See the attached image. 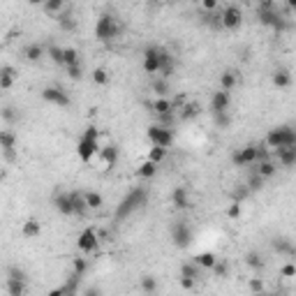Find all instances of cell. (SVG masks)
<instances>
[{
    "instance_id": "cell-28",
    "label": "cell",
    "mask_w": 296,
    "mask_h": 296,
    "mask_svg": "<svg viewBox=\"0 0 296 296\" xmlns=\"http://www.w3.org/2000/svg\"><path fill=\"white\" fill-rule=\"evenodd\" d=\"M56 19H58V26H61L63 30H65V33H74V30H76V19H74V16H72L70 12L58 14Z\"/></svg>"
},
{
    "instance_id": "cell-14",
    "label": "cell",
    "mask_w": 296,
    "mask_h": 296,
    "mask_svg": "<svg viewBox=\"0 0 296 296\" xmlns=\"http://www.w3.org/2000/svg\"><path fill=\"white\" fill-rule=\"evenodd\" d=\"M54 209L61 213V216H74L72 211V195L70 192H58L54 197Z\"/></svg>"
},
{
    "instance_id": "cell-51",
    "label": "cell",
    "mask_w": 296,
    "mask_h": 296,
    "mask_svg": "<svg viewBox=\"0 0 296 296\" xmlns=\"http://www.w3.org/2000/svg\"><path fill=\"white\" fill-rule=\"evenodd\" d=\"M0 76H9V79H16V76H19V72H16V68H12V65H0Z\"/></svg>"
},
{
    "instance_id": "cell-36",
    "label": "cell",
    "mask_w": 296,
    "mask_h": 296,
    "mask_svg": "<svg viewBox=\"0 0 296 296\" xmlns=\"http://www.w3.org/2000/svg\"><path fill=\"white\" fill-rule=\"evenodd\" d=\"M245 264H248V266H250L252 271H262V269H264V259H262V255H259V252H255V250L245 255Z\"/></svg>"
},
{
    "instance_id": "cell-45",
    "label": "cell",
    "mask_w": 296,
    "mask_h": 296,
    "mask_svg": "<svg viewBox=\"0 0 296 296\" xmlns=\"http://www.w3.org/2000/svg\"><path fill=\"white\" fill-rule=\"evenodd\" d=\"M142 290L146 292V294H155V290H157V280H155V276H144L142 278Z\"/></svg>"
},
{
    "instance_id": "cell-46",
    "label": "cell",
    "mask_w": 296,
    "mask_h": 296,
    "mask_svg": "<svg viewBox=\"0 0 296 296\" xmlns=\"http://www.w3.org/2000/svg\"><path fill=\"white\" fill-rule=\"evenodd\" d=\"M65 68H72V65H79V51L76 49H65Z\"/></svg>"
},
{
    "instance_id": "cell-15",
    "label": "cell",
    "mask_w": 296,
    "mask_h": 296,
    "mask_svg": "<svg viewBox=\"0 0 296 296\" xmlns=\"http://www.w3.org/2000/svg\"><path fill=\"white\" fill-rule=\"evenodd\" d=\"M171 204H174V209L178 211H188L192 204H190V192L183 185H178V188L171 192Z\"/></svg>"
},
{
    "instance_id": "cell-7",
    "label": "cell",
    "mask_w": 296,
    "mask_h": 296,
    "mask_svg": "<svg viewBox=\"0 0 296 296\" xmlns=\"http://www.w3.org/2000/svg\"><path fill=\"white\" fill-rule=\"evenodd\" d=\"M218 19H220V28H224V30H236V28H241V23H243V12L238 5H227L220 9Z\"/></svg>"
},
{
    "instance_id": "cell-58",
    "label": "cell",
    "mask_w": 296,
    "mask_h": 296,
    "mask_svg": "<svg viewBox=\"0 0 296 296\" xmlns=\"http://www.w3.org/2000/svg\"><path fill=\"white\" fill-rule=\"evenodd\" d=\"M2 153H5L7 162H16V148H12V150H2Z\"/></svg>"
},
{
    "instance_id": "cell-56",
    "label": "cell",
    "mask_w": 296,
    "mask_h": 296,
    "mask_svg": "<svg viewBox=\"0 0 296 296\" xmlns=\"http://www.w3.org/2000/svg\"><path fill=\"white\" fill-rule=\"evenodd\" d=\"M12 86H14V79H9V76H0V90H9Z\"/></svg>"
},
{
    "instance_id": "cell-22",
    "label": "cell",
    "mask_w": 296,
    "mask_h": 296,
    "mask_svg": "<svg viewBox=\"0 0 296 296\" xmlns=\"http://www.w3.org/2000/svg\"><path fill=\"white\" fill-rule=\"evenodd\" d=\"M271 79H273V86L276 88H290L292 86V72L287 68H278Z\"/></svg>"
},
{
    "instance_id": "cell-21",
    "label": "cell",
    "mask_w": 296,
    "mask_h": 296,
    "mask_svg": "<svg viewBox=\"0 0 296 296\" xmlns=\"http://www.w3.org/2000/svg\"><path fill=\"white\" fill-rule=\"evenodd\" d=\"M118 155H121V148L116 146V144H109V146L102 148V160L107 164L109 169L116 167V162H118Z\"/></svg>"
},
{
    "instance_id": "cell-17",
    "label": "cell",
    "mask_w": 296,
    "mask_h": 296,
    "mask_svg": "<svg viewBox=\"0 0 296 296\" xmlns=\"http://www.w3.org/2000/svg\"><path fill=\"white\" fill-rule=\"evenodd\" d=\"M174 70H176L174 56L169 54V51H164V49H162V51H160V74H162V79H167V81H169V76L174 74Z\"/></svg>"
},
{
    "instance_id": "cell-23",
    "label": "cell",
    "mask_w": 296,
    "mask_h": 296,
    "mask_svg": "<svg viewBox=\"0 0 296 296\" xmlns=\"http://www.w3.org/2000/svg\"><path fill=\"white\" fill-rule=\"evenodd\" d=\"M21 234H23V238H37V236L42 234V224L35 218H30V220L23 222V227H21Z\"/></svg>"
},
{
    "instance_id": "cell-57",
    "label": "cell",
    "mask_w": 296,
    "mask_h": 296,
    "mask_svg": "<svg viewBox=\"0 0 296 296\" xmlns=\"http://www.w3.org/2000/svg\"><path fill=\"white\" fill-rule=\"evenodd\" d=\"M204 9H206V12H213V9H218V2L216 0H204Z\"/></svg>"
},
{
    "instance_id": "cell-60",
    "label": "cell",
    "mask_w": 296,
    "mask_h": 296,
    "mask_svg": "<svg viewBox=\"0 0 296 296\" xmlns=\"http://www.w3.org/2000/svg\"><path fill=\"white\" fill-rule=\"evenodd\" d=\"M47 296H63V285H61V287H56V290H51Z\"/></svg>"
},
{
    "instance_id": "cell-40",
    "label": "cell",
    "mask_w": 296,
    "mask_h": 296,
    "mask_svg": "<svg viewBox=\"0 0 296 296\" xmlns=\"http://www.w3.org/2000/svg\"><path fill=\"white\" fill-rule=\"evenodd\" d=\"M63 54H65V49L63 47H56V44L54 47H49V58H51L56 65H65V56Z\"/></svg>"
},
{
    "instance_id": "cell-19",
    "label": "cell",
    "mask_w": 296,
    "mask_h": 296,
    "mask_svg": "<svg viewBox=\"0 0 296 296\" xmlns=\"http://www.w3.org/2000/svg\"><path fill=\"white\" fill-rule=\"evenodd\" d=\"M273 250H276L278 255L294 257V243H292L287 236H278V238H273Z\"/></svg>"
},
{
    "instance_id": "cell-47",
    "label": "cell",
    "mask_w": 296,
    "mask_h": 296,
    "mask_svg": "<svg viewBox=\"0 0 296 296\" xmlns=\"http://www.w3.org/2000/svg\"><path fill=\"white\" fill-rule=\"evenodd\" d=\"M262 188H264V178H262V176H257V174L250 176V181H248V192H257V190H262Z\"/></svg>"
},
{
    "instance_id": "cell-26",
    "label": "cell",
    "mask_w": 296,
    "mask_h": 296,
    "mask_svg": "<svg viewBox=\"0 0 296 296\" xmlns=\"http://www.w3.org/2000/svg\"><path fill=\"white\" fill-rule=\"evenodd\" d=\"M72 195V211L76 218H83L88 213V206H86V199H83V195L81 192H70Z\"/></svg>"
},
{
    "instance_id": "cell-43",
    "label": "cell",
    "mask_w": 296,
    "mask_h": 296,
    "mask_svg": "<svg viewBox=\"0 0 296 296\" xmlns=\"http://www.w3.org/2000/svg\"><path fill=\"white\" fill-rule=\"evenodd\" d=\"M164 157H167V150H164V148L153 146L150 150H148V162H153V164H160Z\"/></svg>"
},
{
    "instance_id": "cell-38",
    "label": "cell",
    "mask_w": 296,
    "mask_h": 296,
    "mask_svg": "<svg viewBox=\"0 0 296 296\" xmlns=\"http://www.w3.org/2000/svg\"><path fill=\"white\" fill-rule=\"evenodd\" d=\"M86 271H88V262H86V259L74 257V262H72V276L83 278V276H86Z\"/></svg>"
},
{
    "instance_id": "cell-29",
    "label": "cell",
    "mask_w": 296,
    "mask_h": 296,
    "mask_svg": "<svg viewBox=\"0 0 296 296\" xmlns=\"http://www.w3.org/2000/svg\"><path fill=\"white\" fill-rule=\"evenodd\" d=\"M5 290H7V294H9V296H26V283H21V280H12V278H7Z\"/></svg>"
},
{
    "instance_id": "cell-41",
    "label": "cell",
    "mask_w": 296,
    "mask_h": 296,
    "mask_svg": "<svg viewBox=\"0 0 296 296\" xmlns=\"http://www.w3.org/2000/svg\"><path fill=\"white\" fill-rule=\"evenodd\" d=\"M63 0H49V2H44V12L51 14V16H58V14H63Z\"/></svg>"
},
{
    "instance_id": "cell-35",
    "label": "cell",
    "mask_w": 296,
    "mask_h": 296,
    "mask_svg": "<svg viewBox=\"0 0 296 296\" xmlns=\"http://www.w3.org/2000/svg\"><path fill=\"white\" fill-rule=\"evenodd\" d=\"M0 118L7 123V125H14V123H19L21 114H19V109H14V107H5L2 111H0Z\"/></svg>"
},
{
    "instance_id": "cell-20",
    "label": "cell",
    "mask_w": 296,
    "mask_h": 296,
    "mask_svg": "<svg viewBox=\"0 0 296 296\" xmlns=\"http://www.w3.org/2000/svg\"><path fill=\"white\" fill-rule=\"evenodd\" d=\"M278 155V162H280V167L285 169H292L296 164V146L294 148H280V150H276Z\"/></svg>"
},
{
    "instance_id": "cell-59",
    "label": "cell",
    "mask_w": 296,
    "mask_h": 296,
    "mask_svg": "<svg viewBox=\"0 0 296 296\" xmlns=\"http://www.w3.org/2000/svg\"><path fill=\"white\" fill-rule=\"evenodd\" d=\"M83 296H102V292L97 290V287H88V290L83 292Z\"/></svg>"
},
{
    "instance_id": "cell-63",
    "label": "cell",
    "mask_w": 296,
    "mask_h": 296,
    "mask_svg": "<svg viewBox=\"0 0 296 296\" xmlns=\"http://www.w3.org/2000/svg\"><path fill=\"white\" fill-rule=\"evenodd\" d=\"M0 95H2V93H0Z\"/></svg>"
},
{
    "instance_id": "cell-4",
    "label": "cell",
    "mask_w": 296,
    "mask_h": 296,
    "mask_svg": "<svg viewBox=\"0 0 296 296\" xmlns=\"http://www.w3.org/2000/svg\"><path fill=\"white\" fill-rule=\"evenodd\" d=\"M266 146L273 150L280 148H294L296 146V130L292 125H278V128L269 130L266 135Z\"/></svg>"
},
{
    "instance_id": "cell-37",
    "label": "cell",
    "mask_w": 296,
    "mask_h": 296,
    "mask_svg": "<svg viewBox=\"0 0 296 296\" xmlns=\"http://www.w3.org/2000/svg\"><path fill=\"white\" fill-rule=\"evenodd\" d=\"M79 280H81V278L70 276L68 283L63 285V296H76V292H79Z\"/></svg>"
},
{
    "instance_id": "cell-52",
    "label": "cell",
    "mask_w": 296,
    "mask_h": 296,
    "mask_svg": "<svg viewBox=\"0 0 296 296\" xmlns=\"http://www.w3.org/2000/svg\"><path fill=\"white\" fill-rule=\"evenodd\" d=\"M280 276H283V278H294L296 276V266L292 262H287L283 269H280Z\"/></svg>"
},
{
    "instance_id": "cell-55",
    "label": "cell",
    "mask_w": 296,
    "mask_h": 296,
    "mask_svg": "<svg viewBox=\"0 0 296 296\" xmlns=\"http://www.w3.org/2000/svg\"><path fill=\"white\" fill-rule=\"evenodd\" d=\"M195 285H197V280H192V278H181V287H183L185 292L195 290Z\"/></svg>"
},
{
    "instance_id": "cell-12",
    "label": "cell",
    "mask_w": 296,
    "mask_h": 296,
    "mask_svg": "<svg viewBox=\"0 0 296 296\" xmlns=\"http://www.w3.org/2000/svg\"><path fill=\"white\" fill-rule=\"evenodd\" d=\"M160 47H148L144 51V72L146 74H157L160 72Z\"/></svg>"
},
{
    "instance_id": "cell-34",
    "label": "cell",
    "mask_w": 296,
    "mask_h": 296,
    "mask_svg": "<svg viewBox=\"0 0 296 296\" xmlns=\"http://www.w3.org/2000/svg\"><path fill=\"white\" fill-rule=\"evenodd\" d=\"M236 74L234 72H222L220 74V90H224V93H229L231 88L236 86Z\"/></svg>"
},
{
    "instance_id": "cell-18",
    "label": "cell",
    "mask_w": 296,
    "mask_h": 296,
    "mask_svg": "<svg viewBox=\"0 0 296 296\" xmlns=\"http://www.w3.org/2000/svg\"><path fill=\"white\" fill-rule=\"evenodd\" d=\"M202 104H199V102H185V104H183L181 107V121H195V118H199V116H202Z\"/></svg>"
},
{
    "instance_id": "cell-11",
    "label": "cell",
    "mask_w": 296,
    "mask_h": 296,
    "mask_svg": "<svg viewBox=\"0 0 296 296\" xmlns=\"http://www.w3.org/2000/svg\"><path fill=\"white\" fill-rule=\"evenodd\" d=\"M97 245H100V241H97V231H95L93 227L83 229L79 234V238H76V248H79L81 252H95Z\"/></svg>"
},
{
    "instance_id": "cell-2",
    "label": "cell",
    "mask_w": 296,
    "mask_h": 296,
    "mask_svg": "<svg viewBox=\"0 0 296 296\" xmlns=\"http://www.w3.org/2000/svg\"><path fill=\"white\" fill-rule=\"evenodd\" d=\"M257 19H259L262 26L273 28L276 33H285V30L290 28V19H285L283 14H280V7H278L276 2H271V0L259 2V7H257Z\"/></svg>"
},
{
    "instance_id": "cell-50",
    "label": "cell",
    "mask_w": 296,
    "mask_h": 296,
    "mask_svg": "<svg viewBox=\"0 0 296 296\" xmlns=\"http://www.w3.org/2000/svg\"><path fill=\"white\" fill-rule=\"evenodd\" d=\"M250 292H252V294H262L264 292V280L262 278H250Z\"/></svg>"
},
{
    "instance_id": "cell-31",
    "label": "cell",
    "mask_w": 296,
    "mask_h": 296,
    "mask_svg": "<svg viewBox=\"0 0 296 296\" xmlns=\"http://www.w3.org/2000/svg\"><path fill=\"white\" fill-rule=\"evenodd\" d=\"M155 174H157V164H153V162H148V160L144 162L139 169H137V176H139L142 181H150Z\"/></svg>"
},
{
    "instance_id": "cell-16",
    "label": "cell",
    "mask_w": 296,
    "mask_h": 296,
    "mask_svg": "<svg viewBox=\"0 0 296 296\" xmlns=\"http://www.w3.org/2000/svg\"><path fill=\"white\" fill-rule=\"evenodd\" d=\"M148 107L153 109V111L160 116V118H162V116H174V111H176V109H174V102L169 100V97H157V100L150 102Z\"/></svg>"
},
{
    "instance_id": "cell-9",
    "label": "cell",
    "mask_w": 296,
    "mask_h": 296,
    "mask_svg": "<svg viewBox=\"0 0 296 296\" xmlns=\"http://www.w3.org/2000/svg\"><path fill=\"white\" fill-rule=\"evenodd\" d=\"M42 100L49 102V104H56V107H70V95L65 88L61 86H47L42 90Z\"/></svg>"
},
{
    "instance_id": "cell-25",
    "label": "cell",
    "mask_w": 296,
    "mask_h": 296,
    "mask_svg": "<svg viewBox=\"0 0 296 296\" xmlns=\"http://www.w3.org/2000/svg\"><path fill=\"white\" fill-rule=\"evenodd\" d=\"M42 56H44V47L37 44V42H33V44H28V47L23 49V58H26L28 63H37Z\"/></svg>"
},
{
    "instance_id": "cell-61",
    "label": "cell",
    "mask_w": 296,
    "mask_h": 296,
    "mask_svg": "<svg viewBox=\"0 0 296 296\" xmlns=\"http://www.w3.org/2000/svg\"><path fill=\"white\" fill-rule=\"evenodd\" d=\"M271 296H287V292H278V294H271Z\"/></svg>"
},
{
    "instance_id": "cell-27",
    "label": "cell",
    "mask_w": 296,
    "mask_h": 296,
    "mask_svg": "<svg viewBox=\"0 0 296 296\" xmlns=\"http://www.w3.org/2000/svg\"><path fill=\"white\" fill-rule=\"evenodd\" d=\"M0 148H2V150L16 148V132H12V130H0Z\"/></svg>"
},
{
    "instance_id": "cell-49",
    "label": "cell",
    "mask_w": 296,
    "mask_h": 296,
    "mask_svg": "<svg viewBox=\"0 0 296 296\" xmlns=\"http://www.w3.org/2000/svg\"><path fill=\"white\" fill-rule=\"evenodd\" d=\"M213 121H216L218 128H229V123H231V118H229V114L224 111V114H213Z\"/></svg>"
},
{
    "instance_id": "cell-39",
    "label": "cell",
    "mask_w": 296,
    "mask_h": 296,
    "mask_svg": "<svg viewBox=\"0 0 296 296\" xmlns=\"http://www.w3.org/2000/svg\"><path fill=\"white\" fill-rule=\"evenodd\" d=\"M169 81L167 79H157V81H153V93L157 95V97H169Z\"/></svg>"
},
{
    "instance_id": "cell-3",
    "label": "cell",
    "mask_w": 296,
    "mask_h": 296,
    "mask_svg": "<svg viewBox=\"0 0 296 296\" xmlns=\"http://www.w3.org/2000/svg\"><path fill=\"white\" fill-rule=\"evenodd\" d=\"M97 150H100V130L90 125V128L83 130V135L76 142V155H79V160L83 164H88V162H93Z\"/></svg>"
},
{
    "instance_id": "cell-62",
    "label": "cell",
    "mask_w": 296,
    "mask_h": 296,
    "mask_svg": "<svg viewBox=\"0 0 296 296\" xmlns=\"http://www.w3.org/2000/svg\"><path fill=\"white\" fill-rule=\"evenodd\" d=\"M252 296H271V294H266V292H262V294H252Z\"/></svg>"
},
{
    "instance_id": "cell-48",
    "label": "cell",
    "mask_w": 296,
    "mask_h": 296,
    "mask_svg": "<svg viewBox=\"0 0 296 296\" xmlns=\"http://www.w3.org/2000/svg\"><path fill=\"white\" fill-rule=\"evenodd\" d=\"M7 278L26 283V271H23V269H16V266H9V271H7Z\"/></svg>"
},
{
    "instance_id": "cell-6",
    "label": "cell",
    "mask_w": 296,
    "mask_h": 296,
    "mask_svg": "<svg viewBox=\"0 0 296 296\" xmlns=\"http://www.w3.org/2000/svg\"><path fill=\"white\" fill-rule=\"evenodd\" d=\"M192 238H195V234H192V227H190L185 220H176L174 224H171V241H174L176 248H190L192 245Z\"/></svg>"
},
{
    "instance_id": "cell-42",
    "label": "cell",
    "mask_w": 296,
    "mask_h": 296,
    "mask_svg": "<svg viewBox=\"0 0 296 296\" xmlns=\"http://www.w3.org/2000/svg\"><path fill=\"white\" fill-rule=\"evenodd\" d=\"M213 276L216 278H227L229 276V262H224V259H218L216 264H213Z\"/></svg>"
},
{
    "instance_id": "cell-53",
    "label": "cell",
    "mask_w": 296,
    "mask_h": 296,
    "mask_svg": "<svg viewBox=\"0 0 296 296\" xmlns=\"http://www.w3.org/2000/svg\"><path fill=\"white\" fill-rule=\"evenodd\" d=\"M68 74H70V79L79 81L81 76H83V68H81V63H79V65H72V68H68Z\"/></svg>"
},
{
    "instance_id": "cell-10",
    "label": "cell",
    "mask_w": 296,
    "mask_h": 296,
    "mask_svg": "<svg viewBox=\"0 0 296 296\" xmlns=\"http://www.w3.org/2000/svg\"><path fill=\"white\" fill-rule=\"evenodd\" d=\"M231 162H234V167H250V164H257V146L255 144H248V146L238 148V150L231 155Z\"/></svg>"
},
{
    "instance_id": "cell-33",
    "label": "cell",
    "mask_w": 296,
    "mask_h": 296,
    "mask_svg": "<svg viewBox=\"0 0 296 296\" xmlns=\"http://www.w3.org/2000/svg\"><path fill=\"white\" fill-rule=\"evenodd\" d=\"M83 199H86L88 211H90V209L97 211V209H102V204H104V197H102L100 192H86V195H83Z\"/></svg>"
},
{
    "instance_id": "cell-44",
    "label": "cell",
    "mask_w": 296,
    "mask_h": 296,
    "mask_svg": "<svg viewBox=\"0 0 296 296\" xmlns=\"http://www.w3.org/2000/svg\"><path fill=\"white\" fill-rule=\"evenodd\" d=\"M93 83H97V86H107L109 83V72L104 68H97L93 70Z\"/></svg>"
},
{
    "instance_id": "cell-54",
    "label": "cell",
    "mask_w": 296,
    "mask_h": 296,
    "mask_svg": "<svg viewBox=\"0 0 296 296\" xmlns=\"http://www.w3.org/2000/svg\"><path fill=\"white\" fill-rule=\"evenodd\" d=\"M227 216L229 218H241V202H234L231 206L227 209Z\"/></svg>"
},
{
    "instance_id": "cell-5",
    "label": "cell",
    "mask_w": 296,
    "mask_h": 296,
    "mask_svg": "<svg viewBox=\"0 0 296 296\" xmlns=\"http://www.w3.org/2000/svg\"><path fill=\"white\" fill-rule=\"evenodd\" d=\"M121 23H118V19H116L114 14H100V19H97V23H95V37L100 42H111L116 40L118 35H121Z\"/></svg>"
},
{
    "instance_id": "cell-24",
    "label": "cell",
    "mask_w": 296,
    "mask_h": 296,
    "mask_svg": "<svg viewBox=\"0 0 296 296\" xmlns=\"http://www.w3.org/2000/svg\"><path fill=\"white\" fill-rule=\"evenodd\" d=\"M276 171H278V162L276 160H266V162H259V164H257L255 174L262 176L264 181H266V178H271V176H276Z\"/></svg>"
},
{
    "instance_id": "cell-1",
    "label": "cell",
    "mask_w": 296,
    "mask_h": 296,
    "mask_svg": "<svg viewBox=\"0 0 296 296\" xmlns=\"http://www.w3.org/2000/svg\"><path fill=\"white\" fill-rule=\"evenodd\" d=\"M146 204H148V188L137 185V188H132L128 195L118 202V206H116V220H125V218H130L139 209H144Z\"/></svg>"
},
{
    "instance_id": "cell-32",
    "label": "cell",
    "mask_w": 296,
    "mask_h": 296,
    "mask_svg": "<svg viewBox=\"0 0 296 296\" xmlns=\"http://www.w3.org/2000/svg\"><path fill=\"white\" fill-rule=\"evenodd\" d=\"M181 278H192V280H199V278H202V269H199L195 262L183 264V266H181Z\"/></svg>"
},
{
    "instance_id": "cell-30",
    "label": "cell",
    "mask_w": 296,
    "mask_h": 296,
    "mask_svg": "<svg viewBox=\"0 0 296 296\" xmlns=\"http://www.w3.org/2000/svg\"><path fill=\"white\" fill-rule=\"evenodd\" d=\"M216 262H218V257L213 255V252H199V255L195 257V264L199 269H213Z\"/></svg>"
},
{
    "instance_id": "cell-13",
    "label": "cell",
    "mask_w": 296,
    "mask_h": 296,
    "mask_svg": "<svg viewBox=\"0 0 296 296\" xmlns=\"http://www.w3.org/2000/svg\"><path fill=\"white\" fill-rule=\"evenodd\" d=\"M229 104H231V95L224 93V90H218V93H213V97H211V111H213V114H224V111H229Z\"/></svg>"
},
{
    "instance_id": "cell-8",
    "label": "cell",
    "mask_w": 296,
    "mask_h": 296,
    "mask_svg": "<svg viewBox=\"0 0 296 296\" xmlns=\"http://www.w3.org/2000/svg\"><path fill=\"white\" fill-rule=\"evenodd\" d=\"M148 139H150V144L157 148H171V144H174V130L169 128H162V125H150V128L146 130Z\"/></svg>"
}]
</instances>
